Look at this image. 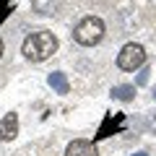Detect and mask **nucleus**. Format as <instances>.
Here are the masks:
<instances>
[{"label":"nucleus","instance_id":"nucleus-8","mask_svg":"<svg viewBox=\"0 0 156 156\" xmlns=\"http://www.w3.org/2000/svg\"><path fill=\"white\" fill-rule=\"evenodd\" d=\"M112 96H115V99H120V101H130V99L135 96V86L120 83V86H115V89H112Z\"/></svg>","mask_w":156,"mask_h":156},{"label":"nucleus","instance_id":"nucleus-6","mask_svg":"<svg viewBox=\"0 0 156 156\" xmlns=\"http://www.w3.org/2000/svg\"><path fill=\"white\" fill-rule=\"evenodd\" d=\"M65 156H99V154H96V146L89 140H73V143H68Z\"/></svg>","mask_w":156,"mask_h":156},{"label":"nucleus","instance_id":"nucleus-1","mask_svg":"<svg viewBox=\"0 0 156 156\" xmlns=\"http://www.w3.org/2000/svg\"><path fill=\"white\" fill-rule=\"evenodd\" d=\"M21 52L29 57V60L42 62V60H47L50 55L57 52V37L52 31H34V34H29V37L23 39Z\"/></svg>","mask_w":156,"mask_h":156},{"label":"nucleus","instance_id":"nucleus-11","mask_svg":"<svg viewBox=\"0 0 156 156\" xmlns=\"http://www.w3.org/2000/svg\"><path fill=\"white\" fill-rule=\"evenodd\" d=\"M146 81H148V68H143V70H140V76H138V83L143 86Z\"/></svg>","mask_w":156,"mask_h":156},{"label":"nucleus","instance_id":"nucleus-9","mask_svg":"<svg viewBox=\"0 0 156 156\" xmlns=\"http://www.w3.org/2000/svg\"><path fill=\"white\" fill-rule=\"evenodd\" d=\"M11 8H13L11 0H0V23L5 21V16H11Z\"/></svg>","mask_w":156,"mask_h":156},{"label":"nucleus","instance_id":"nucleus-14","mask_svg":"<svg viewBox=\"0 0 156 156\" xmlns=\"http://www.w3.org/2000/svg\"><path fill=\"white\" fill-rule=\"evenodd\" d=\"M154 99H156V89H154Z\"/></svg>","mask_w":156,"mask_h":156},{"label":"nucleus","instance_id":"nucleus-10","mask_svg":"<svg viewBox=\"0 0 156 156\" xmlns=\"http://www.w3.org/2000/svg\"><path fill=\"white\" fill-rule=\"evenodd\" d=\"M146 128H148L151 133H156V112H151V115L146 117Z\"/></svg>","mask_w":156,"mask_h":156},{"label":"nucleus","instance_id":"nucleus-7","mask_svg":"<svg viewBox=\"0 0 156 156\" xmlns=\"http://www.w3.org/2000/svg\"><path fill=\"white\" fill-rule=\"evenodd\" d=\"M47 81H50V86L57 91V94H68V89H70V86H68V78H65V73H60V70L50 73V78H47Z\"/></svg>","mask_w":156,"mask_h":156},{"label":"nucleus","instance_id":"nucleus-13","mask_svg":"<svg viewBox=\"0 0 156 156\" xmlns=\"http://www.w3.org/2000/svg\"><path fill=\"white\" fill-rule=\"evenodd\" d=\"M135 156H148V154H143V151H140V154H135Z\"/></svg>","mask_w":156,"mask_h":156},{"label":"nucleus","instance_id":"nucleus-5","mask_svg":"<svg viewBox=\"0 0 156 156\" xmlns=\"http://www.w3.org/2000/svg\"><path fill=\"white\" fill-rule=\"evenodd\" d=\"M18 135V115L11 112L0 120V140H13Z\"/></svg>","mask_w":156,"mask_h":156},{"label":"nucleus","instance_id":"nucleus-3","mask_svg":"<svg viewBox=\"0 0 156 156\" xmlns=\"http://www.w3.org/2000/svg\"><path fill=\"white\" fill-rule=\"evenodd\" d=\"M143 62H146V50L140 44H135V42L125 44L122 52L117 55V68H120V70H135V68H140Z\"/></svg>","mask_w":156,"mask_h":156},{"label":"nucleus","instance_id":"nucleus-2","mask_svg":"<svg viewBox=\"0 0 156 156\" xmlns=\"http://www.w3.org/2000/svg\"><path fill=\"white\" fill-rule=\"evenodd\" d=\"M73 37H76L78 44H86V47L96 44V42L104 37V21H101V18H96V16H86L83 21H78Z\"/></svg>","mask_w":156,"mask_h":156},{"label":"nucleus","instance_id":"nucleus-4","mask_svg":"<svg viewBox=\"0 0 156 156\" xmlns=\"http://www.w3.org/2000/svg\"><path fill=\"white\" fill-rule=\"evenodd\" d=\"M122 128H125V115H122V112H117V115H107V117H104V122H101V125H99V130H96L94 140L109 138V135L120 133Z\"/></svg>","mask_w":156,"mask_h":156},{"label":"nucleus","instance_id":"nucleus-12","mask_svg":"<svg viewBox=\"0 0 156 156\" xmlns=\"http://www.w3.org/2000/svg\"><path fill=\"white\" fill-rule=\"evenodd\" d=\"M0 57H3V39H0Z\"/></svg>","mask_w":156,"mask_h":156}]
</instances>
